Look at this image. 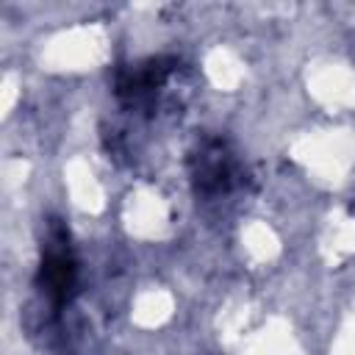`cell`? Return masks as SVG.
<instances>
[{
    "label": "cell",
    "mask_w": 355,
    "mask_h": 355,
    "mask_svg": "<svg viewBox=\"0 0 355 355\" xmlns=\"http://www.w3.org/2000/svg\"><path fill=\"white\" fill-rule=\"evenodd\" d=\"M75 283H78V261H75L69 236L58 225V219H53L47 225V236L42 241V261H39L36 286L53 308H61L72 300Z\"/></svg>",
    "instance_id": "2"
},
{
    "label": "cell",
    "mask_w": 355,
    "mask_h": 355,
    "mask_svg": "<svg viewBox=\"0 0 355 355\" xmlns=\"http://www.w3.org/2000/svg\"><path fill=\"white\" fill-rule=\"evenodd\" d=\"M178 72V58H144L125 69H119L114 94L128 111H153Z\"/></svg>",
    "instance_id": "3"
},
{
    "label": "cell",
    "mask_w": 355,
    "mask_h": 355,
    "mask_svg": "<svg viewBox=\"0 0 355 355\" xmlns=\"http://www.w3.org/2000/svg\"><path fill=\"white\" fill-rule=\"evenodd\" d=\"M189 175L194 194L202 200H219L244 183V166L233 147L219 136L200 139L189 153Z\"/></svg>",
    "instance_id": "1"
}]
</instances>
